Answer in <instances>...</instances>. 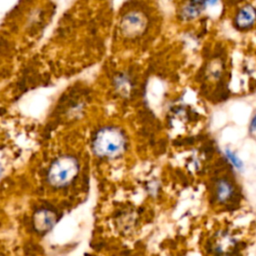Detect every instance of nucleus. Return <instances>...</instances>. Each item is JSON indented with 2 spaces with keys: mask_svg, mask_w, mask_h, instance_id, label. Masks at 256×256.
<instances>
[{
  "mask_svg": "<svg viewBox=\"0 0 256 256\" xmlns=\"http://www.w3.org/2000/svg\"><path fill=\"white\" fill-rule=\"evenodd\" d=\"M225 154H226V156H227V158L229 159V161L231 162V164L233 165V166H235L237 169H242L243 168V163H242V161L238 158V156L234 153V152H232L231 150H226L225 151Z\"/></svg>",
  "mask_w": 256,
  "mask_h": 256,
  "instance_id": "nucleus-10",
  "label": "nucleus"
},
{
  "mask_svg": "<svg viewBox=\"0 0 256 256\" xmlns=\"http://www.w3.org/2000/svg\"><path fill=\"white\" fill-rule=\"evenodd\" d=\"M256 129V115L254 116V118L252 119L251 121V124H250V131H254Z\"/></svg>",
  "mask_w": 256,
  "mask_h": 256,
  "instance_id": "nucleus-11",
  "label": "nucleus"
},
{
  "mask_svg": "<svg viewBox=\"0 0 256 256\" xmlns=\"http://www.w3.org/2000/svg\"><path fill=\"white\" fill-rule=\"evenodd\" d=\"M232 195H233V186H232L231 182H229L226 179L218 180L215 185L216 199L219 202L224 203V202L228 201L232 197Z\"/></svg>",
  "mask_w": 256,
  "mask_h": 256,
  "instance_id": "nucleus-7",
  "label": "nucleus"
},
{
  "mask_svg": "<svg viewBox=\"0 0 256 256\" xmlns=\"http://www.w3.org/2000/svg\"><path fill=\"white\" fill-rule=\"evenodd\" d=\"M55 222V216L47 210L39 211L35 217V225L40 231L50 229Z\"/></svg>",
  "mask_w": 256,
  "mask_h": 256,
  "instance_id": "nucleus-8",
  "label": "nucleus"
},
{
  "mask_svg": "<svg viewBox=\"0 0 256 256\" xmlns=\"http://www.w3.org/2000/svg\"><path fill=\"white\" fill-rule=\"evenodd\" d=\"M211 249L214 253H231L236 247L235 239L227 232H219L212 241Z\"/></svg>",
  "mask_w": 256,
  "mask_h": 256,
  "instance_id": "nucleus-5",
  "label": "nucleus"
},
{
  "mask_svg": "<svg viewBox=\"0 0 256 256\" xmlns=\"http://www.w3.org/2000/svg\"><path fill=\"white\" fill-rule=\"evenodd\" d=\"M92 147L93 151L101 157H116L125 148V137L117 128H102L95 134Z\"/></svg>",
  "mask_w": 256,
  "mask_h": 256,
  "instance_id": "nucleus-1",
  "label": "nucleus"
},
{
  "mask_svg": "<svg viewBox=\"0 0 256 256\" xmlns=\"http://www.w3.org/2000/svg\"><path fill=\"white\" fill-rule=\"evenodd\" d=\"M203 10L204 7L195 0H187L181 6L179 15L181 20L183 21H193L201 15Z\"/></svg>",
  "mask_w": 256,
  "mask_h": 256,
  "instance_id": "nucleus-6",
  "label": "nucleus"
},
{
  "mask_svg": "<svg viewBox=\"0 0 256 256\" xmlns=\"http://www.w3.org/2000/svg\"><path fill=\"white\" fill-rule=\"evenodd\" d=\"M79 171V164L72 156H61L49 167L47 178L51 185L63 187L73 181Z\"/></svg>",
  "mask_w": 256,
  "mask_h": 256,
  "instance_id": "nucleus-2",
  "label": "nucleus"
},
{
  "mask_svg": "<svg viewBox=\"0 0 256 256\" xmlns=\"http://www.w3.org/2000/svg\"><path fill=\"white\" fill-rule=\"evenodd\" d=\"M227 1H229L231 4H232V3H233V4H237V3L241 2L242 0H227Z\"/></svg>",
  "mask_w": 256,
  "mask_h": 256,
  "instance_id": "nucleus-12",
  "label": "nucleus"
},
{
  "mask_svg": "<svg viewBox=\"0 0 256 256\" xmlns=\"http://www.w3.org/2000/svg\"><path fill=\"white\" fill-rule=\"evenodd\" d=\"M115 87L122 95H127L131 90V82L127 75L120 74L115 79Z\"/></svg>",
  "mask_w": 256,
  "mask_h": 256,
  "instance_id": "nucleus-9",
  "label": "nucleus"
},
{
  "mask_svg": "<svg viewBox=\"0 0 256 256\" xmlns=\"http://www.w3.org/2000/svg\"><path fill=\"white\" fill-rule=\"evenodd\" d=\"M233 25L239 31H248L256 25V6L245 2L237 7L233 14Z\"/></svg>",
  "mask_w": 256,
  "mask_h": 256,
  "instance_id": "nucleus-4",
  "label": "nucleus"
},
{
  "mask_svg": "<svg viewBox=\"0 0 256 256\" xmlns=\"http://www.w3.org/2000/svg\"><path fill=\"white\" fill-rule=\"evenodd\" d=\"M149 19L147 14L139 9L126 12L120 21V29L126 37L135 38L141 36L147 29Z\"/></svg>",
  "mask_w": 256,
  "mask_h": 256,
  "instance_id": "nucleus-3",
  "label": "nucleus"
}]
</instances>
